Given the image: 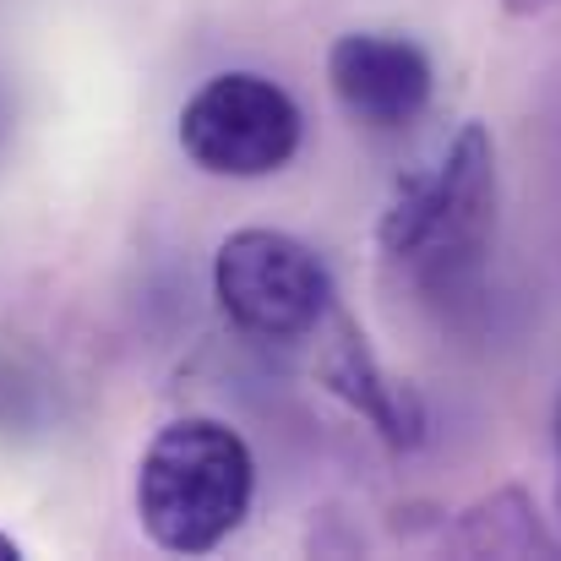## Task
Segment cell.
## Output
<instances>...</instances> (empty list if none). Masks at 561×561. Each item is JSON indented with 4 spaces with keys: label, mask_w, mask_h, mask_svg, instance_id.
<instances>
[{
    "label": "cell",
    "mask_w": 561,
    "mask_h": 561,
    "mask_svg": "<svg viewBox=\"0 0 561 561\" xmlns=\"http://www.w3.org/2000/svg\"><path fill=\"white\" fill-rule=\"evenodd\" d=\"M256 458L245 436L213 414H181L153 431L137 458V524L170 557L218 551L251 513Z\"/></svg>",
    "instance_id": "6da1fadb"
},
{
    "label": "cell",
    "mask_w": 561,
    "mask_h": 561,
    "mask_svg": "<svg viewBox=\"0 0 561 561\" xmlns=\"http://www.w3.org/2000/svg\"><path fill=\"white\" fill-rule=\"evenodd\" d=\"M496 224V137L480 121H463L447 153L409 175L376 224L381 262L403 267L420 284H447L480 262Z\"/></svg>",
    "instance_id": "7a4b0ae2"
},
{
    "label": "cell",
    "mask_w": 561,
    "mask_h": 561,
    "mask_svg": "<svg viewBox=\"0 0 561 561\" xmlns=\"http://www.w3.org/2000/svg\"><path fill=\"white\" fill-rule=\"evenodd\" d=\"M213 295L234 333L262 344H300L339 311L328 262L289 229L245 224L213 251Z\"/></svg>",
    "instance_id": "3957f363"
},
{
    "label": "cell",
    "mask_w": 561,
    "mask_h": 561,
    "mask_svg": "<svg viewBox=\"0 0 561 561\" xmlns=\"http://www.w3.org/2000/svg\"><path fill=\"white\" fill-rule=\"evenodd\" d=\"M175 142L202 175L267 181L300 153L306 115L284 82L262 71H218L181 104Z\"/></svg>",
    "instance_id": "277c9868"
},
{
    "label": "cell",
    "mask_w": 561,
    "mask_h": 561,
    "mask_svg": "<svg viewBox=\"0 0 561 561\" xmlns=\"http://www.w3.org/2000/svg\"><path fill=\"white\" fill-rule=\"evenodd\" d=\"M328 88H333L339 110L355 126H366V131H403V126H414L431 110L436 66L403 33L355 27V33H339L333 49H328Z\"/></svg>",
    "instance_id": "5b68a950"
},
{
    "label": "cell",
    "mask_w": 561,
    "mask_h": 561,
    "mask_svg": "<svg viewBox=\"0 0 561 561\" xmlns=\"http://www.w3.org/2000/svg\"><path fill=\"white\" fill-rule=\"evenodd\" d=\"M317 381L350 414H360L392 453H414L425 442V420L431 414H425L420 387L409 376L387 371L376 360V350L366 344V328L355 317H344V311H333V339H328V350L317 360Z\"/></svg>",
    "instance_id": "8992f818"
},
{
    "label": "cell",
    "mask_w": 561,
    "mask_h": 561,
    "mask_svg": "<svg viewBox=\"0 0 561 561\" xmlns=\"http://www.w3.org/2000/svg\"><path fill=\"white\" fill-rule=\"evenodd\" d=\"M502 5H507L513 16H540V11H546L551 0H502Z\"/></svg>",
    "instance_id": "52a82bcc"
},
{
    "label": "cell",
    "mask_w": 561,
    "mask_h": 561,
    "mask_svg": "<svg viewBox=\"0 0 561 561\" xmlns=\"http://www.w3.org/2000/svg\"><path fill=\"white\" fill-rule=\"evenodd\" d=\"M0 561H22V546L11 535H0Z\"/></svg>",
    "instance_id": "ba28073f"
},
{
    "label": "cell",
    "mask_w": 561,
    "mask_h": 561,
    "mask_svg": "<svg viewBox=\"0 0 561 561\" xmlns=\"http://www.w3.org/2000/svg\"><path fill=\"white\" fill-rule=\"evenodd\" d=\"M557 458H561V398H557Z\"/></svg>",
    "instance_id": "9c48e42d"
},
{
    "label": "cell",
    "mask_w": 561,
    "mask_h": 561,
    "mask_svg": "<svg viewBox=\"0 0 561 561\" xmlns=\"http://www.w3.org/2000/svg\"><path fill=\"white\" fill-rule=\"evenodd\" d=\"M0 137H5V110H0Z\"/></svg>",
    "instance_id": "30bf717a"
}]
</instances>
